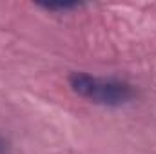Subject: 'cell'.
I'll return each mask as SVG.
<instances>
[{
  "label": "cell",
  "mask_w": 156,
  "mask_h": 154,
  "mask_svg": "<svg viewBox=\"0 0 156 154\" xmlns=\"http://www.w3.org/2000/svg\"><path fill=\"white\" fill-rule=\"evenodd\" d=\"M40 7L47 9V11H71V9H78L80 4H71V2H60V4H40Z\"/></svg>",
  "instance_id": "7a4b0ae2"
},
{
  "label": "cell",
  "mask_w": 156,
  "mask_h": 154,
  "mask_svg": "<svg viewBox=\"0 0 156 154\" xmlns=\"http://www.w3.org/2000/svg\"><path fill=\"white\" fill-rule=\"evenodd\" d=\"M0 154H5V143L0 140Z\"/></svg>",
  "instance_id": "3957f363"
},
{
  "label": "cell",
  "mask_w": 156,
  "mask_h": 154,
  "mask_svg": "<svg viewBox=\"0 0 156 154\" xmlns=\"http://www.w3.org/2000/svg\"><path fill=\"white\" fill-rule=\"evenodd\" d=\"M69 85L73 93L83 100H89L96 105L120 107L134 100V87L118 78L94 76L89 73H73L69 76Z\"/></svg>",
  "instance_id": "6da1fadb"
}]
</instances>
